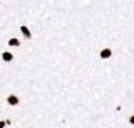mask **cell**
Instances as JSON below:
<instances>
[{
    "mask_svg": "<svg viewBox=\"0 0 134 128\" xmlns=\"http://www.w3.org/2000/svg\"><path fill=\"white\" fill-rule=\"evenodd\" d=\"M7 101H8V104H11V106H16V104H19V97H17L16 95H10V96L7 97Z\"/></svg>",
    "mask_w": 134,
    "mask_h": 128,
    "instance_id": "6da1fadb",
    "label": "cell"
},
{
    "mask_svg": "<svg viewBox=\"0 0 134 128\" xmlns=\"http://www.w3.org/2000/svg\"><path fill=\"white\" fill-rule=\"evenodd\" d=\"M100 56L102 59H109L110 56H112V49H109V48H104L102 51L100 52Z\"/></svg>",
    "mask_w": 134,
    "mask_h": 128,
    "instance_id": "7a4b0ae2",
    "label": "cell"
},
{
    "mask_svg": "<svg viewBox=\"0 0 134 128\" xmlns=\"http://www.w3.org/2000/svg\"><path fill=\"white\" fill-rule=\"evenodd\" d=\"M20 31L23 32V35H24L27 39H31L32 37V35H31V32H29V30H28V27H25V25H21L20 27Z\"/></svg>",
    "mask_w": 134,
    "mask_h": 128,
    "instance_id": "3957f363",
    "label": "cell"
},
{
    "mask_svg": "<svg viewBox=\"0 0 134 128\" xmlns=\"http://www.w3.org/2000/svg\"><path fill=\"white\" fill-rule=\"evenodd\" d=\"M2 58H3L4 61H11V60L13 59V55L11 54V52H3Z\"/></svg>",
    "mask_w": 134,
    "mask_h": 128,
    "instance_id": "277c9868",
    "label": "cell"
},
{
    "mask_svg": "<svg viewBox=\"0 0 134 128\" xmlns=\"http://www.w3.org/2000/svg\"><path fill=\"white\" fill-rule=\"evenodd\" d=\"M8 44H10L11 47H19L20 41L17 40L16 37H12V39H10V40H8Z\"/></svg>",
    "mask_w": 134,
    "mask_h": 128,
    "instance_id": "5b68a950",
    "label": "cell"
},
{
    "mask_svg": "<svg viewBox=\"0 0 134 128\" xmlns=\"http://www.w3.org/2000/svg\"><path fill=\"white\" fill-rule=\"evenodd\" d=\"M129 121H130V124H133V125H134V115H133V116H130V119H129Z\"/></svg>",
    "mask_w": 134,
    "mask_h": 128,
    "instance_id": "8992f818",
    "label": "cell"
},
{
    "mask_svg": "<svg viewBox=\"0 0 134 128\" xmlns=\"http://www.w3.org/2000/svg\"><path fill=\"white\" fill-rule=\"evenodd\" d=\"M6 124H7L6 121H0V128H4V127H6Z\"/></svg>",
    "mask_w": 134,
    "mask_h": 128,
    "instance_id": "52a82bcc",
    "label": "cell"
}]
</instances>
